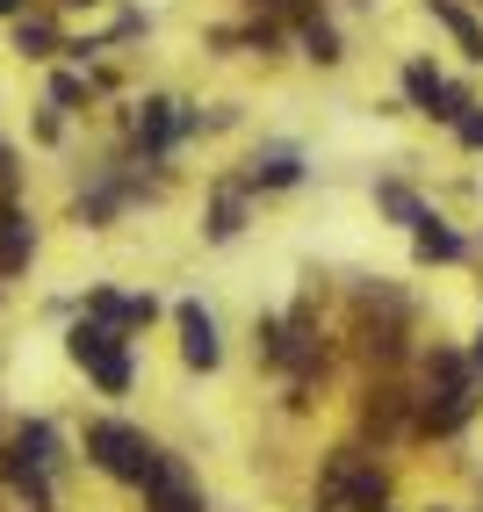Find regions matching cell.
Wrapping results in <instances>:
<instances>
[{"label":"cell","mask_w":483,"mask_h":512,"mask_svg":"<svg viewBox=\"0 0 483 512\" xmlns=\"http://www.w3.org/2000/svg\"><path fill=\"white\" fill-rule=\"evenodd\" d=\"M476 412V368L462 354H433L426 361V397H419V426L426 433H455Z\"/></svg>","instance_id":"cell-1"},{"label":"cell","mask_w":483,"mask_h":512,"mask_svg":"<svg viewBox=\"0 0 483 512\" xmlns=\"http://www.w3.org/2000/svg\"><path fill=\"white\" fill-rule=\"evenodd\" d=\"M383 498H390V484L361 448H339L325 462V476H318V505L325 512H383Z\"/></svg>","instance_id":"cell-2"},{"label":"cell","mask_w":483,"mask_h":512,"mask_svg":"<svg viewBox=\"0 0 483 512\" xmlns=\"http://www.w3.org/2000/svg\"><path fill=\"white\" fill-rule=\"evenodd\" d=\"M87 455L109 469V476H123V484H145V476L159 469V448L137 426H123V419H94L87 426Z\"/></svg>","instance_id":"cell-3"},{"label":"cell","mask_w":483,"mask_h":512,"mask_svg":"<svg viewBox=\"0 0 483 512\" xmlns=\"http://www.w3.org/2000/svg\"><path fill=\"white\" fill-rule=\"evenodd\" d=\"M73 361H80V368H87L109 397H123V390H130V354H123L116 325H73Z\"/></svg>","instance_id":"cell-4"},{"label":"cell","mask_w":483,"mask_h":512,"mask_svg":"<svg viewBox=\"0 0 483 512\" xmlns=\"http://www.w3.org/2000/svg\"><path fill=\"white\" fill-rule=\"evenodd\" d=\"M145 498H152V512H210V505H202V484H195L181 462H166V455L145 476Z\"/></svg>","instance_id":"cell-5"},{"label":"cell","mask_w":483,"mask_h":512,"mask_svg":"<svg viewBox=\"0 0 483 512\" xmlns=\"http://www.w3.org/2000/svg\"><path fill=\"white\" fill-rule=\"evenodd\" d=\"M181 354H188V368H217V318L202 311V303H181Z\"/></svg>","instance_id":"cell-6"},{"label":"cell","mask_w":483,"mask_h":512,"mask_svg":"<svg viewBox=\"0 0 483 512\" xmlns=\"http://www.w3.org/2000/svg\"><path fill=\"white\" fill-rule=\"evenodd\" d=\"M29 253H37V231H29V217L15 202H0V275H22Z\"/></svg>","instance_id":"cell-7"},{"label":"cell","mask_w":483,"mask_h":512,"mask_svg":"<svg viewBox=\"0 0 483 512\" xmlns=\"http://www.w3.org/2000/svg\"><path fill=\"white\" fill-rule=\"evenodd\" d=\"M188 123H195V116H181V101H145V116H137V138L159 152V145H174Z\"/></svg>","instance_id":"cell-8"},{"label":"cell","mask_w":483,"mask_h":512,"mask_svg":"<svg viewBox=\"0 0 483 512\" xmlns=\"http://www.w3.org/2000/svg\"><path fill=\"white\" fill-rule=\"evenodd\" d=\"M159 311L152 296H116V289H94V325H145Z\"/></svg>","instance_id":"cell-9"},{"label":"cell","mask_w":483,"mask_h":512,"mask_svg":"<svg viewBox=\"0 0 483 512\" xmlns=\"http://www.w3.org/2000/svg\"><path fill=\"white\" fill-rule=\"evenodd\" d=\"M433 15H440L447 29H455V44H462L469 58H483V29H476V22H469V15L455 8V0H433Z\"/></svg>","instance_id":"cell-10"},{"label":"cell","mask_w":483,"mask_h":512,"mask_svg":"<svg viewBox=\"0 0 483 512\" xmlns=\"http://www.w3.org/2000/svg\"><path fill=\"white\" fill-rule=\"evenodd\" d=\"M419 260H462V238L426 217V224H419Z\"/></svg>","instance_id":"cell-11"},{"label":"cell","mask_w":483,"mask_h":512,"mask_svg":"<svg viewBox=\"0 0 483 512\" xmlns=\"http://www.w3.org/2000/svg\"><path fill=\"white\" fill-rule=\"evenodd\" d=\"M260 181H267V188H289V181H296V159H289V152L253 159V188H260Z\"/></svg>","instance_id":"cell-12"},{"label":"cell","mask_w":483,"mask_h":512,"mask_svg":"<svg viewBox=\"0 0 483 512\" xmlns=\"http://www.w3.org/2000/svg\"><path fill=\"white\" fill-rule=\"evenodd\" d=\"M404 94L419 101V109H433V101H440V73H433V65H411V73H404Z\"/></svg>","instance_id":"cell-13"},{"label":"cell","mask_w":483,"mask_h":512,"mask_svg":"<svg viewBox=\"0 0 483 512\" xmlns=\"http://www.w3.org/2000/svg\"><path fill=\"white\" fill-rule=\"evenodd\" d=\"M210 231H217V238H231V231H238V195H231V188L217 195V210H210Z\"/></svg>","instance_id":"cell-14"},{"label":"cell","mask_w":483,"mask_h":512,"mask_svg":"<svg viewBox=\"0 0 483 512\" xmlns=\"http://www.w3.org/2000/svg\"><path fill=\"white\" fill-rule=\"evenodd\" d=\"M303 44H310V58H339V37L325 22H303Z\"/></svg>","instance_id":"cell-15"},{"label":"cell","mask_w":483,"mask_h":512,"mask_svg":"<svg viewBox=\"0 0 483 512\" xmlns=\"http://www.w3.org/2000/svg\"><path fill=\"white\" fill-rule=\"evenodd\" d=\"M383 210H390V217H404V224H426V210H419V202H411L404 188H383Z\"/></svg>","instance_id":"cell-16"},{"label":"cell","mask_w":483,"mask_h":512,"mask_svg":"<svg viewBox=\"0 0 483 512\" xmlns=\"http://www.w3.org/2000/svg\"><path fill=\"white\" fill-rule=\"evenodd\" d=\"M51 44H58V37H51V22H22V51H37V58H44Z\"/></svg>","instance_id":"cell-17"},{"label":"cell","mask_w":483,"mask_h":512,"mask_svg":"<svg viewBox=\"0 0 483 512\" xmlns=\"http://www.w3.org/2000/svg\"><path fill=\"white\" fill-rule=\"evenodd\" d=\"M455 123H462V145H476V152H483V116H476V109H462Z\"/></svg>","instance_id":"cell-18"},{"label":"cell","mask_w":483,"mask_h":512,"mask_svg":"<svg viewBox=\"0 0 483 512\" xmlns=\"http://www.w3.org/2000/svg\"><path fill=\"white\" fill-rule=\"evenodd\" d=\"M15 8H22V0H0V15H15Z\"/></svg>","instance_id":"cell-19"},{"label":"cell","mask_w":483,"mask_h":512,"mask_svg":"<svg viewBox=\"0 0 483 512\" xmlns=\"http://www.w3.org/2000/svg\"><path fill=\"white\" fill-rule=\"evenodd\" d=\"M476 361H483V339H476Z\"/></svg>","instance_id":"cell-20"}]
</instances>
